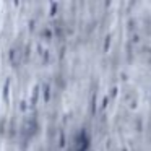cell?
I'll use <instances>...</instances> for the list:
<instances>
[{
    "label": "cell",
    "instance_id": "cell-1",
    "mask_svg": "<svg viewBox=\"0 0 151 151\" xmlns=\"http://www.w3.org/2000/svg\"><path fill=\"white\" fill-rule=\"evenodd\" d=\"M4 98H8V83H5V91H4Z\"/></svg>",
    "mask_w": 151,
    "mask_h": 151
}]
</instances>
